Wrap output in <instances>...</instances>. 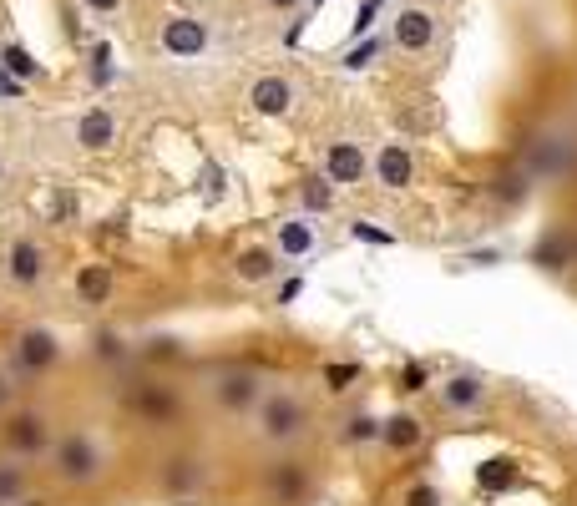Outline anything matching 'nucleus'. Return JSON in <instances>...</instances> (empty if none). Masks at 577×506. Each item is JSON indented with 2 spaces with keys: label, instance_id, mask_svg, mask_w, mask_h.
Returning <instances> with one entry per match:
<instances>
[{
  "label": "nucleus",
  "instance_id": "22",
  "mask_svg": "<svg viewBox=\"0 0 577 506\" xmlns=\"http://www.w3.org/2000/svg\"><path fill=\"white\" fill-rule=\"evenodd\" d=\"M198 481H203V471H198L193 456H168V466H162V491L183 496V491H193Z\"/></svg>",
  "mask_w": 577,
  "mask_h": 506
},
{
  "label": "nucleus",
  "instance_id": "19",
  "mask_svg": "<svg viewBox=\"0 0 577 506\" xmlns=\"http://www.w3.org/2000/svg\"><path fill=\"white\" fill-rule=\"evenodd\" d=\"M304 491H309L304 461H279L274 476H269V496H274L279 506H304Z\"/></svg>",
  "mask_w": 577,
  "mask_h": 506
},
{
  "label": "nucleus",
  "instance_id": "2",
  "mask_svg": "<svg viewBox=\"0 0 577 506\" xmlns=\"http://www.w3.org/2000/svg\"><path fill=\"white\" fill-rule=\"evenodd\" d=\"M249 415H254V436H259L264 446H274V451L299 446V441L309 436V426H314V410H309L299 395H289V390H264V395L249 405Z\"/></svg>",
  "mask_w": 577,
  "mask_h": 506
},
{
  "label": "nucleus",
  "instance_id": "26",
  "mask_svg": "<svg viewBox=\"0 0 577 506\" xmlns=\"http://www.w3.org/2000/svg\"><path fill=\"white\" fill-rule=\"evenodd\" d=\"M350 233H355L360 243H375V248H390V243H395V233H385V228H370L365 218H360V223H350Z\"/></svg>",
  "mask_w": 577,
  "mask_h": 506
},
{
  "label": "nucleus",
  "instance_id": "4",
  "mask_svg": "<svg viewBox=\"0 0 577 506\" xmlns=\"http://www.w3.org/2000/svg\"><path fill=\"white\" fill-rule=\"evenodd\" d=\"M51 365H61V340H56L51 329H21L16 345H11L6 370H11L16 380H36V375H46Z\"/></svg>",
  "mask_w": 577,
  "mask_h": 506
},
{
  "label": "nucleus",
  "instance_id": "29",
  "mask_svg": "<svg viewBox=\"0 0 577 506\" xmlns=\"http://www.w3.org/2000/svg\"><path fill=\"white\" fill-rule=\"evenodd\" d=\"M375 426H380V420H365V415H355V420H350V426H345L340 436H345V441H375Z\"/></svg>",
  "mask_w": 577,
  "mask_h": 506
},
{
  "label": "nucleus",
  "instance_id": "31",
  "mask_svg": "<svg viewBox=\"0 0 577 506\" xmlns=\"http://www.w3.org/2000/svg\"><path fill=\"white\" fill-rule=\"evenodd\" d=\"M97 360H122V340H117V334H97Z\"/></svg>",
  "mask_w": 577,
  "mask_h": 506
},
{
  "label": "nucleus",
  "instance_id": "7",
  "mask_svg": "<svg viewBox=\"0 0 577 506\" xmlns=\"http://www.w3.org/2000/svg\"><path fill=\"white\" fill-rule=\"evenodd\" d=\"M370 173H375V183H380L385 193H405V188H416L421 162H416V152H410L405 142H385V147L375 152V162H370Z\"/></svg>",
  "mask_w": 577,
  "mask_h": 506
},
{
  "label": "nucleus",
  "instance_id": "18",
  "mask_svg": "<svg viewBox=\"0 0 577 506\" xmlns=\"http://www.w3.org/2000/svg\"><path fill=\"white\" fill-rule=\"evenodd\" d=\"M71 289H76V304L102 309V304L112 299V269H107V264H81L76 279H71Z\"/></svg>",
  "mask_w": 577,
  "mask_h": 506
},
{
  "label": "nucleus",
  "instance_id": "21",
  "mask_svg": "<svg viewBox=\"0 0 577 506\" xmlns=\"http://www.w3.org/2000/svg\"><path fill=\"white\" fill-rule=\"evenodd\" d=\"M31 496V466L21 456H0V506H21Z\"/></svg>",
  "mask_w": 577,
  "mask_h": 506
},
{
  "label": "nucleus",
  "instance_id": "23",
  "mask_svg": "<svg viewBox=\"0 0 577 506\" xmlns=\"http://www.w3.org/2000/svg\"><path fill=\"white\" fill-rule=\"evenodd\" d=\"M0 66H6L11 76H26V81H41V66H36V56L26 51V46H6V51H0Z\"/></svg>",
  "mask_w": 577,
  "mask_h": 506
},
{
  "label": "nucleus",
  "instance_id": "10",
  "mask_svg": "<svg viewBox=\"0 0 577 506\" xmlns=\"http://www.w3.org/2000/svg\"><path fill=\"white\" fill-rule=\"evenodd\" d=\"M319 173L335 183V188H360L365 173H370V157L360 142H329L324 147V162H319Z\"/></svg>",
  "mask_w": 577,
  "mask_h": 506
},
{
  "label": "nucleus",
  "instance_id": "14",
  "mask_svg": "<svg viewBox=\"0 0 577 506\" xmlns=\"http://www.w3.org/2000/svg\"><path fill=\"white\" fill-rule=\"evenodd\" d=\"M208 395H213L223 410H249V405L264 395V380H259L254 370H243V365H228V370H218V380L208 385Z\"/></svg>",
  "mask_w": 577,
  "mask_h": 506
},
{
  "label": "nucleus",
  "instance_id": "1",
  "mask_svg": "<svg viewBox=\"0 0 577 506\" xmlns=\"http://www.w3.org/2000/svg\"><path fill=\"white\" fill-rule=\"evenodd\" d=\"M46 456H51V476L61 486H71V491L97 486L107 476V466H112V446L102 436H92V431H66L61 441H51Z\"/></svg>",
  "mask_w": 577,
  "mask_h": 506
},
{
  "label": "nucleus",
  "instance_id": "6",
  "mask_svg": "<svg viewBox=\"0 0 577 506\" xmlns=\"http://www.w3.org/2000/svg\"><path fill=\"white\" fill-rule=\"evenodd\" d=\"M46 269H51V253L36 243V238H16L0 259V274H6L11 289H41L46 284Z\"/></svg>",
  "mask_w": 577,
  "mask_h": 506
},
{
  "label": "nucleus",
  "instance_id": "17",
  "mask_svg": "<svg viewBox=\"0 0 577 506\" xmlns=\"http://www.w3.org/2000/svg\"><path fill=\"white\" fill-rule=\"evenodd\" d=\"M274 274H279V253L264 248V243L243 248L238 259H233V279H238V284H269Z\"/></svg>",
  "mask_w": 577,
  "mask_h": 506
},
{
  "label": "nucleus",
  "instance_id": "27",
  "mask_svg": "<svg viewBox=\"0 0 577 506\" xmlns=\"http://www.w3.org/2000/svg\"><path fill=\"white\" fill-rule=\"evenodd\" d=\"M405 506H441V491L431 481H416V486L405 491Z\"/></svg>",
  "mask_w": 577,
  "mask_h": 506
},
{
  "label": "nucleus",
  "instance_id": "33",
  "mask_svg": "<svg viewBox=\"0 0 577 506\" xmlns=\"http://www.w3.org/2000/svg\"><path fill=\"white\" fill-rule=\"evenodd\" d=\"M264 6H269V11H279V16H284V11H294V6H304V0H264Z\"/></svg>",
  "mask_w": 577,
  "mask_h": 506
},
{
  "label": "nucleus",
  "instance_id": "30",
  "mask_svg": "<svg viewBox=\"0 0 577 506\" xmlns=\"http://www.w3.org/2000/svg\"><path fill=\"white\" fill-rule=\"evenodd\" d=\"M107 61H112V51H107V46H92V81H107V76H112Z\"/></svg>",
  "mask_w": 577,
  "mask_h": 506
},
{
  "label": "nucleus",
  "instance_id": "32",
  "mask_svg": "<svg viewBox=\"0 0 577 506\" xmlns=\"http://www.w3.org/2000/svg\"><path fill=\"white\" fill-rule=\"evenodd\" d=\"M81 6H87L92 16H117V11H122V0H81Z\"/></svg>",
  "mask_w": 577,
  "mask_h": 506
},
{
  "label": "nucleus",
  "instance_id": "20",
  "mask_svg": "<svg viewBox=\"0 0 577 506\" xmlns=\"http://www.w3.org/2000/svg\"><path fill=\"white\" fill-rule=\"evenodd\" d=\"M294 198H299V213L319 218V213L335 208V183H329L324 173H304V178H299V188H294Z\"/></svg>",
  "mask_w": 577,
  "mask_h": 506
},
{
  "label": "nucleus",
  "instance_id": "9",
  "mask_svg": "<svg viewBox=\"0 0 577 506\" xmlns=\"http://www.w3.org/2000/svg\"><path fill=\"white\" fill-rule=\"evenodd\" d=\"M249 107L264 117V122H284L294 107H299V87L289 76H279V71H264L254 87H249Z\"/></svg>",
  "mask_w": 577,
  "mask_h": 506
},
{
  "label": "nucleus",
  "instance_id": "3",
  "mask_svg": "<svg viewBox=\"0 0 577 506\" xmlns=\"http://www.w3.org/2000/svg\"><path fill=\"white\" fill-rule=\"evenodd\" d=\"M0 446H6V456H21V461L46 456L51 451V420H46V410H36V405L11 410L6 420H0Z\"/></svg>",
  "mask_w": 577,
  "mask_h": 506
},
{
  "label": "nucleus",
  "instance_id": "28",
  "mask_svg": "<svg viewBox=\"0 0 577 506\" xmlns=\"http://www.w3.org/2000/svg\"><path fill=\"white\" fill-rule=\"evenodd\" d=\"M431 385V370L426 365H405V375H400V390L405 395H416V390H426Z\"/></svg>",
  "mask_w": 577,
  "mask_h": 506
},
{
  "label": "nucleus",
  "instance_id": "12",
  "mask_svg": "<svg viewBox=\"0 0 577 506\" xmlns=\"http://www.w3.org/2000/svg\"><path fill=\"white\" fill-rule=\"evenodd\" d=\"M486 395H491L486 380L471 375V370H456L451 380L436 385V400H441L446 415H481V410H486Z\"/></svg>",
  "mask_w": 577,
  "mask_h": 506
},
{
  "label": "nucleus",
  "instance_id": "15",
  "mask_svg": "<svg viewBox=\"0 0 577 506\" xmlns=\"http://www.w3.org/2000/svg\"><path fill=\"white\" fill-rule=\"evenodd\" d=\"M71 142L81 152H112L117 147V117L107 107H87L76 122H71Z\"/></svg>",
  "mask_w": 577,
  "mask_h": 506
},
{
  "label": "nucleus",
  "instance_id": "35",
  "mask_svg": "<svg viewBox=\"0 0 577 506\" xmlns=\"http://www.w3.org/2000/svg\"><path fill=\"white\" fill-rule=\"evenodd\" d=\"M26 506H41V501H36V496H26Z\"/></svg>",
  "mask_w": 577,
  "mask_h": 506
},
{
  "label": "nucleus",
  "instance_id": "8",
  "mask_svg": "<svg viewBox=\"0 0 577 506\" xmlns=\"http://www.w3.org/2000/svg\"><path fill=\"white\" fill-rule=\"evenodd\" d=\"M157 46L168 51L173 61H193V56H203V51L213 46V31H208V21H198V16H173V21H162Z\"/></svg>",
  "mask_w": 577,
  "mask_h": 506
},
{
  "label": "nucleus",
  "instance_id": "24",
  "mask_svg": "<svg viewBox=\"0 0 577 506\" xmlns=\"http://www.w3.org/2000/svg\"><path fill=\"white\" fill-rule=\"evenodd\" d=\"M350 380H360V365H329V370H324V385L335 390V395L350 390Z\"/></svg>",
  "mask_w": 577,
  "mask_h": 506
},
{
  "label": "nucleus",
  "instance_id": "25",
  "mask_svg": "<svg viewBox=\"0 0 577 506\" xmlns=\"http://www.w3.org/2000/svg\"><path fill=\"white\" fill-rule=\"evenodd\" d=\"M380 51H385V41H365V46H355V51L345 56V66H350V71H365V66H370Z\"/></svg>",
  "mask_w": 577,
  "mask_h": 506
},
{
  "label": "nucleus",
  "instance_id": "5",
  "mask_svg": "<svg viewBox=\"0 0 577 506\" xmlns=\"http://www.w3.org/2000/svg\"><path fill=\"white\" fill-rule=\"evenodd\" d=\"M390 41H395V51H405V56H426V51H436V41H441V16L426 11V6H405V11H395Z\"/></svg>",
  "mask_w": 577,
  "mask_h": 506
},
{
  "label": "nucleus",
  "instance_id": "13",
  "mask_svg": "<svg viewBox=\"0 0 577 506\" xmlns=\"http://www.w3.org/2000/svg\"><path fill=\"white\" fill-rule=\"evenodd\" d=\"M127 410L142 420V426H157V431H168L178 426V395L168 385H137L127 395Z\"/></svg>",
  "mask_w": 577,
  "mask_h": 506
},
{
  "label": "nucleus",
  "instance_id": "36",
  "mask_svg": "<svg viewBox=\"0 0 577 506\" xmlns=\"http://www.w3.org/2000/svg\"><path fill=\"white\" fill-rule=\"evenodd\" d=\"M183 506H193V501H183Z\"/></svg>",
  "mask_w": 577,
  "mask_h": 506
},
{
  "label": "nucleus",
  "instance_id": "16",
  "mask_svg": "<svg viewBox=\"0 0 577 506\" xmlns=\"http://www.w3.org/2000/svg\"><path fill=\"white\" fill-rule=\"evenodd\" d=\"M375 441L385 446V451H416L421 441H426V426H421V420L416 415H390V420H380V426H375Z\"/></svg>",
  "mask_w": 577,
  "mask_h": 506
},
{
  "label": "nucleus",
  "instance_id": "34",
  "mask_svg": "<svg viewBox=\"0 0 577 506\" xmlns=\"http://www.w3.org/2000/svg\"><path fill=\"white\" fill-rule=\"evenodd\" d=\"M0 183H6V162H0Z\"/></svg>",
  "mask_w": 577,
  "mask_h": 506
},
{
  "label": "nucleus",
  "instance_id": "11",
  "mask_svg": "<svg viewBox=\"0 0 577 506\" xmlns=\"http://www.w3.org/2000/svg\"><path fill=\"white\" fill-rule=\"evenodd\" d=\"M314 248H319V223L309 213H289V218L274 223V253H279V259L304 264Z\"/></svg>",
  "mask_w": 577,
  "mask_h": 506
}]
</instances>
